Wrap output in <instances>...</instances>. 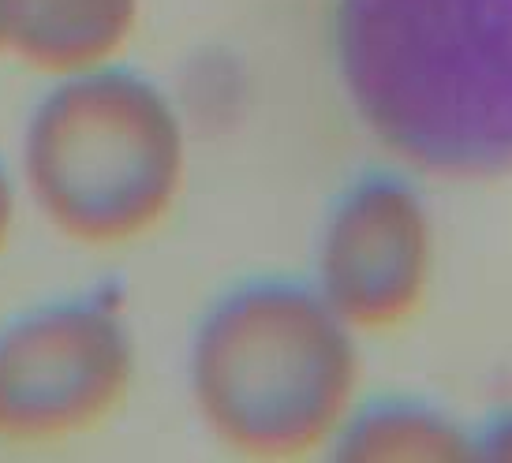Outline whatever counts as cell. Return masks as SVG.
Segmentation results:
<instances>
[{
  "mask_svg": "<svg viewBox=\"0 0 512 463\" xmlns=\"http://www.w3.org/2000/svg\"><path fill=\"white\" fill-rule=\"evenodd\" d=\"M333 57L352 113L397 161L512 176V0H337Z\"/></svg>",
  "mask_w": 512,
  "mask_h": 463,
  "instance_id": "1",
  "label": "cell"
},
{
  "mask_svg": "<svg viewBox=\"0 0 512 463\" xmlns=\"http://www.w3.org/2000/svg\"><path fill=\"white\" fill-rule=\"evenodd\" d=\"M359 333L303 277H247L191 329L187 396L210 434L285 460L326 449L359 400Z\"/></svg>",
  "mask_w": 512,
  "mask_h": 463,
  "instance_id": "2",
  "label": "cell"
},
{
  "mask_svg": "<svg viewBox=\"0 0 512 463\" xmlns=\"http://www.w3.org/2000/svg\"><path fill=\"white\" fill-rule=\"evenodd\" d=\"M187 176V127L161 86L120 60L57 75L19 142V187L64 239L116 247L157 228Z\"/></svg>",
  "mask_w": 512,
  "mask_h": 463,
  "instance_id": "3",
  "label": "cell"
},
{
  "mask_svg": "<svg viewBox=\"0 0 512 463\" xmlns=\"http://www.w3.org/2000/svg\"><path fill=\"white\" fill-rule=\"evenodd\" d=\"M135 378V329L109 284L0 325V441L49 445L113 415Z\"/></svg>",
  "mask_w": 512,
  "mask_h": 463,
  "instance_id": "4",
  "label": "cell"
},
{
  "mask_svg": "<svg viewBox=\"0 0 512 463\" xmlns=\"http://www.w3.org/2000/svg\"><path fill=\"white\" fill-rule=\"evenodd\" d=\"M434 277V217L419 183L370 169L329 202L307 281L356 333L408 322Z\"/></svg>",
  "mask_w": 512,
  "mask_h": 463,
  "instance_id": "5",
  "label": "cell"
},
{
  "mask_svg": "<svg viewBox=\"0 0 512 463\" xmlns=\"http://www.w3.org/2000/svg\"><path fill=\"white\" fill-rule=\"evenodd\" d=\"M143 0H8V53L42 75L113 64L139 27Z\"/></svg>",
  "mask_w": 512,
  "mask_h": 463,
  "instance_id": "6",
  "label": "cell"
},
{
  "mask_svg": "<svg viewBox=\"0 0 512 463\" xmlns=\"http://www.w3.org/2000/svg\"><path fill=\"white\" fill-rule=\"evenodd\" d=\"M326 449L337 460H464L468 426L427 396H359Z\"/></svg>",
  "mask_w": 512,
  "mask_h": 463,
  "instance_id": "7",
  "label": "cell"
},
{
  "mask_svg": "<svg viewBox=\"0 0 512 463\" xmlns=\"http://www.w3.org/2000/svg\"><path fill=\"white\" fill-rule=\"evenodd\" d=\"M468 456L471 460H501L512 463V407H498L486 419L468 426Z\"/></svg>",
  "mask_w": 512,
  "mask_h": 463,
  "instance_id": "8",
  "label": "cell"
},
{
  "mask_svg": "<svg viewBox=\"0 0 512 463\" xmlns=\"http://www.w3.org/2000/svg\"><path fill=\"white\" fill-rule=\"evenodd\" d=\"M15 210H19V183H15L12 169L0 161V251H4L8 239H12Z\"/></svg>",
  "mask_w": 512,
  "mask_h": 463,
  "instance_id": "9",
  "label": "cell"
},
{
  "mask_svg": "<svg viewBox=\"0 0 512 463\" xmlns=\"http://www.w3.org/2000/svg\"><path fill=\"white\" fill-rule=\"evenodd\" d=\"M0 53H8V0H0Z\"/></svg>",
  "mask_w": 512,
  "mask_h": 463,
  "instance_id": "10",
  "label": "cell"
}]
</instances>
